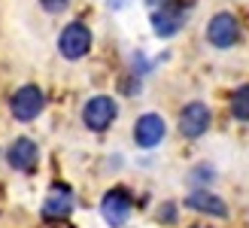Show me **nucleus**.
I'll return each mask as SVG.
<instances>
[{"instance_id":"nucleus-1","label":"nucleus","mask_w":249,"mask_h":228,"mask_svg":"<svg viewBox=\"0 0 249 228\" xmlns=\"http://www.w3.org/2000/svg\"><path fill=\"white\" fill-rule=\"evenodd\" d=\"M116 116H119V104L109 95H94L82 104V125L89 131H97V134L107 131L116 122Z\"/></svg>"},{"instance_id":"nucleus-2","label":"nucleus","mask_w":249,"mask_h":228,"mask_svg":"<svg viewBox=\"0 0 249 228\" xmlns=\"http://www.w3.org/2000/svg\"><path fill=\"white\" fill-rule=\"evenodd\" d=\"M89 49H91V31H89V24H82V21L64 24V31L58 34V52H61V58L79 61V58L89 55Z\"/></svg>"},{"instance_id":"nucleus-3","label":"nucleus","mask_w":249,"mask_h":228,"mask_svg":"<svg viewBox=\"0 0 249 228\" xmlns=\"http://www.w3.org/2000/svg\"><path fill=\"white\" fill-rule=\"evenodd\" d=\"M46 107V95L40 85H21L16 95L9 97V110L18 122H34Z\"/></svg>"},{"instance_id":"nucleus-4","label":"nucleus","mask_w":249,"mask_h":228,"mask_svg":"<svg viewBox=\"0 0 249 228\" xmlns=\"http://www.w3.org/2000/svg\"><path fill=\"white\" fill-rule=\"evenodd\" d=\"M240 40V21L231 16V12H216L213 19L207 21V43L216 49H231Z\"/></svg>"},{"instance_id":"nucleus-5","label":"nucleus","mask_w":249,"mask_h":228,"mask_svg":"<svg viewBox=\"0 0 249 228\" xmlns=\"http://www.w3.org/2000/svg\"><path fill=\"white\" fill-rule=\"evenodd\" d=\"M210 107L201 104V100H192V104H185L182 113H179V134L185 140H197V137H204L210 131Z\"/></svg>"},{"instance_id":"nucleus-6","label":"nucleus","mask_w":249,"mask_h":228,"mask_svg":"<svg viewBox=\"0 0 249 228\" xmlns=\"http://www.w3.org/2000/svg\"><path fill=\"white\" fill-rule=\"evenodd\" d=\"M131 207H134V201H131V192L128 189H109V192L104 195L101 201V216L107 219V225H113V228H122L124 222H128L131 216Z\"/></svg>"},{"instance_id":"nucleus-7","label":"nucleus","mask_w":249,"mask_h":228,"mask_svg":"<svg viewBox=\"0 0 249 228\" xmlns=\"http://www.w3.org/2000/svg\"><path fill=\"white\" fill-rule=\"evenodd\" d=\"M167 134V125L158 113H143L140 119L134 122V143L140 149H155Z\"/></svg>"},{"instance_id":"nucleus-8","label":"nucleus","mask_w":249,"mask_h":228,"mask_svg":"<svg viewBox=\"0 0 249 228\" xmlns=\"http://www.w3.org/2000/svg\"><path fill=\"white\" fill-rule=\"evenodd\" d=\"M182 24H185V9H182V6L161 3V9L152 12V31H155V37H161V40H167V37L179 34Z\"/></svg>"},{"instance_id":"nucleus-9","label":"nucleus","mask_w":249,"mask_h":228,"mask_svg":"<svg viewBox=\"0 0 249 228\" xmlns=\"http://www.w3.org/2000/svg\"><path fill=\"white\" fill-rule=\"evenodd\" d=\"M36 158H40V149L31 137H18V140H12L9 149H6V161L9 168H16L21 173H31L36 168Z\"/></svg>"},{"instance_id":"nucleus-10","label":"nucleus","mask_w":249,"mask_h":228,"mask_svg":"<svg viewBox=\"0 0 249 228\" xmlns=\"http://www.w3.org/2000/svg\"><path fill=\"white\" fill-rule=\"evenodd\" d=\"M185 207L195 210V213H204V216H216V219H225L228 216V207L219 195H213L210 189H195V192L185 198Z\"/></svg>"},{"instance_id":"nucleus-11","label":"nucleus","mask_w":249,"mask_h":228,"mask_svg":"<svg viewBox=\"0 0 249 228\" xmlns=\"http://www.w3.org/2000/svg\"><path fill=\"white\" fill-rule=\"evenodd\" d=\"M70 213H73V195H70V189L55 186L52 192H49L46 204H43V219L46 222H61V219H67Z\"/></svg>"},{"instance_id":"nucleus-12","label":"nucleus","mask_w":249,"mask_h":228,"mask_svg":"<svg viewBox=\"0 0 249 228\" xmlns=\"http://www.w3.org/2000/svg\"><path fill=\"white\" fill-rule=\"evenodd\" d=\"M231 113H234V119L249 122V85H240L231 95Z\"/></svg>"},{"instance_id":"nucleus-13","label":"nucleus","mask_w":249,"mask_h":228,"mask_svg":"<svg viewBox=\"0 0 249 228\" xmlns=\"http://www.w3.org/2000/svg\"><path fill=\"white\" fill-rule=\"evenodd\" d=\"M189 180L192 183H213V168L210 164H197V168H192Z\"/></svg>"},{"instance_id":"nucleus-14","label":"nucleus","mask_w":249,"mask_h":228,"mask_svg":"<svg viewBox=\"0 0 249 228\" xmlns=\"http://www.w3.org/2000/svg\"><path fill=\"white\" fill-rule=\"evenodd\" d=\"M40 6L49 12V16H58V12H64L70 6V0H40Z\"/></svg>"},{"instance_id":"nucleus-15","label":"nucleus","mask_w":249,"mask_h":228,"mask_svg":"<svg viewBox=\"0 0 249 228\" xmlns=\"http://www.w3.org/2000/svg\"><path fill=\"white\" fill-rule=\"evenodd\" d=\"M158 219L161 222H177V207H173V204H164V207H158Z\"/></svg>"},{"instance_id":"nucleus-16","label":"nucleus","mask_w":249,"mask_h":228,"mask_svg":"<svg viewBox=\"0 0 249 228\" xmlns=\"http://www.w3.org/2000/svg\"><path fill=\"white\" fill-rule=\"evenodd\" d=\"M192 228H210V225H192Z\"/></svg>"},{"instance_id":"nucleus-17","label":"nucleus","mask_w":249,"mask_h":228,"mask_svg":"<svg viewBox=\"0 0 249 228\" xmlns=\"http://www.w3.org/2000/svg\"><path fill=\"white\" fill-rule=\"evenodd\" d=\"M149 3H158V0H149Z\"/></svg>"}]
</instances>
